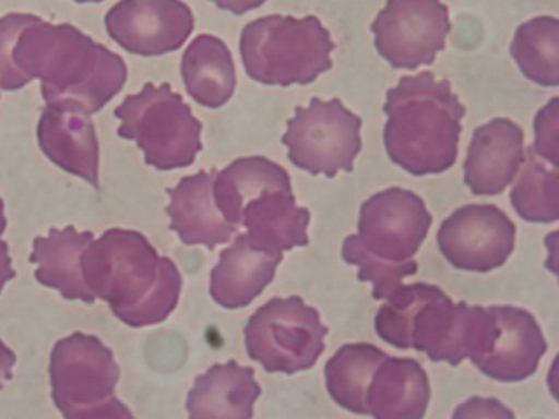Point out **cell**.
I'll list each match as a JSON object with an SVG mask.
<instances>
[{"label": "cell", "instance_id": "603a6c76", "mask_svg": "<svg viewBox=\"0 0 559 419\" xmlns=\"http://www.w3.org/2000/svg\"><path fill=\"white\" fill-rule=\"evenodd\" d=\"M181 76L189 96L204 108H222L236 91L233 55L217 36L200 35L189 44L182 55Z\"/></svg>", "mask_w": 559, "mask_h": 419}, {"label": "cell", "instance_id": "3957f363", "mask_svg": "<svg viewBox=\"0 0 559 419\" xmlns=\"http://www.w3.org/2000/svg\"><path fill=\"white\" fill-rule=\"evenodd\" d=\"M383 144L391 163L413 177L448 172L459 156L466 116L448 80L432 72L402 76L386 91Z\"/></svg>", "mask_w": 559, "mask_h": 419}, {"label": "cell", "instance_id": "6da1fadb", "mask_svg": "<svg viewBox=\"0 0 559 419\" xmlns=\"http://www.w3.org/2000/svg\"><path fill=\"white\" fill-rule=\"evenodd\" d=\"M13 60L22 74L41 80L46 105L91 116L123 89L128 69L120 55L71 24L38 21L17 38Z\"/></svg>", "mask_w": 559, "mask_h": 419}, {"label": "cell", "instance_id": "ba28073f", "mask_svg": "<svg viewBox=\"0 0 559 419\" xmlns=\"http://www.w3.org/2000/svg\"><path fill=\"white\" fill-rule=\"evenodd\" d=\"M329 330L301 297L273 298L245 326L247 355L269 374L310 370L324 351Z\"/></svg>", "mask_w": 559, "mask_h": 419}, {"label": "cell", "instance_id": "7402d4cb", "mask_svg": "<svg viewBox=\"0 0 559 419\" xmlns=\"http://www.w3.org/2000/svg\"><path fill=\"white\" fill-rule=\"evenodd\" d=\"M309 210L296 205L292 191L265 192L245 205L240 218L255 247L276 253L309 246Z\"/></svg>", "mask_w": 559, "mask_h": 419}, {"label": "cell", "instance_id": "4316f807", "mask_svg": "<svg viewBox=\"0 0 559 419\" xmlns=\"http://www.w3.org/2000/svg\"><path fill=\"white\" fill-rule=\"evenodd\" d=\"M524 169L511 191V206L530 224H554L559 218V172L540 161L532 147L525 152Z\"/></svg>", "mask_w": 559, "mask_h": 419}, {"label": "cell", "instance_id": "7c38bea8", "mask_svg": "<svg viewBox=\"0 0 559 419\" xmlns=\"http://www.w3.org/2000/svg\"><path fill=\"white\" fill-rule=\"evenodd\" d=\"M516 225L495 205L459 207L438 229V250L452 267L489 273L513 254Z\"/></svg>", "mask_w": 559, "mask_h": 419}, {"label": "cell", "instance_id": "e575fe53", "mask_svg": "<svg viewBox=\"0 0 559 419\" xmlns=\"http://www.w3.org/2000/svg\"><path fill=\"white\" fill-rule=\"evenodd\" d=\"M76 3H98L104 2V0H74Z\"/></svg>", "mask_w": 559, "mask_h": 419}, {"label": "cell", "instance_id": "8992f818", "mask_svg": "<svg viewBox=\"0 0 559 419\" xmlns=\"http://www.w3.org/2000/svg\"><path fill=\"white\" fill-rule=\"evenodd\" d=\"M115 118L122 122L117 134L136 142L145 164L160 172L192 166L203 151V125L169 83H147L115 109Z\"/></svg>", "mask_w": 559, "mask_h": 419}, {"label": "cell", "instance_id": "8fae6325", "mask_svg": "<svg viewBox=\"0 0 559 419\" xmlns=\"http://www.w3.org/2000/svg\"><path fill=\"white\" fill-rule=\"evenodd\" d=\"M452 31L441 0H386L371 24L374 46L391 68L415 71L435 63Z\"/></svg>", "mask_w": 559, "mask_h": 419}, {"label": "cell", "instance_id": "ac0fdd59", "mask_svg": "<svg viewBox=\"0 0 559 419\" xmlns=\"http://www.w3.org/2000/svg\"><path fill=\"white\" fill-rule=\"evenodd\" d=\"M217 169L181 178L174 189H167L170 196L166 213L170 217L169 228L180 236L185 246H204L214 250L229 242L237 232V226L228 224L217 210L212 195Z\"/></svg>", "mask_w": 559, "mask_h": 419}, {"label": "cell", "instance_id": "d4e9b609", "mask_svg": "<svg viewBox=\"0 0 559 419\" xmlns=\"http://www.w3.org/2000/svg\"><path fill=\"white\" fill-rule=\"evenodd\" d=\"M389 355L371 344H346L324 367L329 396L342 409L368 415L367 388L376 368Z\"/></svg>", "mask_w": 559, "mask_h": 419}, {"label": "cell", "instance_id": "ffe728a7", "mask_svg": "<svg viewBox=\"0 0 559 419\" xmlns=\"http://www.w3.org/2000/svg\"><path fill=\"white\" fill-rule=\"evenodd\" d=\"M93 240V232H79L72 225L64 229L50 228L49 236L36 237L28 258L32 264L38 265L35 279L60 291L64 300L94 304L95 297L87 289L82 272L83 253Z\"/></svg>", "mask_w": 559, "mask_h": 419}, {"label": "cell", "instance_id": "9a60e30c", "mask_svg": "<svg viewBox=\"0 0 559 419\" xmlns=\"http://www.w3.org/2000/svg\"><path fill=\"white\" fill-rule=\"evenodd\" d=\"M524 130L513 120L492 119L474 130L463 170L474 195H499L513 183L525 158Z\"/></svg>", "mask_w": 559, "mask_h": 419}, {"label": "cell", "instance_id": "5b68a950", "mask_svg": "<svg viewBox=\"0 0 559 419\" xmlns=\"http://www.w3.org/2000/svg\"><path fill=\"white\" fill-rule=\"evenodd\" d=\"M247 75L265 86H307L332 69L331 33L316 16L259 17L245 25L239 43Z\"/></svg>", "mask_w": 559, "mask_h": 419}, {"label": "cell", "instance_id": "4fadbf2b", "mask_svg": "<svg viewBox=\"0 0 559 419\" xmlns=\"http://www.w3.org/2000/svg\"><path fill=\"white\" fill-rule=\"evenodd\" d=\"M105 27L128 53L160 57L185 46L195 17L181 0H120L106 14Z\"/></svg>", "mask_w": 559, "mask_h": 419}, {"label": "cell", "instance_id": "e0dca14e", "mask_svg": "<svg viewBox=\"0 0 559 419\" xmlns=\"http://www.w3.org/2000/svg\"><path fill=\"white\" fill-rule=\"evenodd\" d=\"M283 259V253L255 247L247 235L237 236L212 268V300L228 311L247 308L273 283Z\"/></svg>", "mask_w": 559, "mask_h": 419}, {"label": "cell", "instance_id": "2e32d148", "mask_svg": "<svg viewBox=\"0 0 559 419\" xmlns=\"http://www.w3.org/2000/svg\"><path fill=\"white\" fill-rule=\"evenodd\" d=\"M36 133L39 148L55 166L98 189L100 147L90 116L46 105Z\"/></svg>", "mask_w": 559, "mask_h": 419}, {"label": "cell", "instance_id": "277c9868", "mask_svg": "<svg viewBox=\"0 0 559 419\" xmlns=\"http://www.w3.org/2000/svg\"><path fill=\"white\" fill-rule=\"evenodd\" d=\"M374 319L380 340L459 367L467 357L474 306L454 302L432 284L397 287Z\"/></svg>", "mask_w": 559, "mask_h": 419}, {"label": "cell", "instance_id": "52a82bcc", "mask_svg": "<svg viewBox=\"0 0 559 419\" xmlns=\"http://www.w3.org/2000/svg\"><path fill=\"white\" fill-rule=\"evenodd\" d=\"M50 385L57 409L68 419L133 418L116 398L120 368L108 346L95 335L61 338L50 355Z\"/></svg>", "mask_w": 559, "mask_h": 419}, {"label": "cell", "instance_id": "d6a6232c", "mask_svg": "<svg viewBox=\"0 0 559 419\" xmlns=\"http://www.w3.org/2000/svg\"><path fill=\"white\" fill-rule=\"evenodd\" d=\"M16 278V272L11 267L9 243L0 239V294L9 280Z\"/></svg>", "mask_w": 559, "mask_h": 419}, {"label": "cell", "instance_id": "44dd1931", "mask_svg": "<svg viewBox=\"0 0 559 419\" xmlns=\"http://www.w3.org/2000/svg\"><path fill=\"white\" fill-rule=\"evenodd\" d=\"M430 382L418 360L386 357L367 388L368 415L376 419H423Z\"/></svg>", "mask_w": 559, "mask_h": 419}, {"label": "cell", "instance_id": "836d02e7", "mask_svg": "<svg viewBox=\"0 0 559 419\" xmlns=\"http://www.w3.org/2000/svg\"><path fill=\"white\" fill-rule=\"evenodd\" d=\"M7 229V218L5 214H3V202L2 199H0V236L5 232Z\"/></svg>", "mask_w": 559, "mask_h": 419}, {"label": "cell", "instance_id": "83f0119b", "mask_svg": "<svg viewBox=\"0 0 559 419\" xmlns=\"http://www.w3.org/2000/svg\"><path fill=\"white\" fill-rule=\"evenodd\" d=\"M342 256L346 264L359 267L361 283H371L374 286L372 289L374 300H386L401 286L402 279L418 272V262L411 261V259L393 262L376 256L361 243L359 236L346 237L343 242Z\"/></svg>", "mask_w": 559, "mask_h": 419}, {"label": "cell", "instance_id": "5bb4252c", "mask_svg": "<svg viewBox=\"0 0 559 419\" xmlns=\"http://www.w3.org/2000/svg\"><path fill=\"white\" fill-rule=\"evenodd\" d=\"M421 196L401 188L372 195L360 207L361 243L386 261H408L418 253L432 226Z\"/></svg>", "mask_w": 559, "mask_h": 419}, {"label": "cell", "instance_id": "30bf717a", "mask_svg": "<svg viewBox=\"0 0 559 419\" xmlns=\"http://www.w3.org/2000/svg\"><path fill=\"white\" fill-rule=\"evenodd\" d=\"M361 119L340 98L313 97L307 108L296 107L287 120L283 144L290 163L313 177L353 172L354 159L361 151Z\"/></svg>", "mask_w": 559, "mask_h": 419}, {"label": "cell", "instance_id": "f1b7e54d", "mask_svg": "<svg viewBox=\"0 0 559 419\" xmlns=\"http://www.w3.org/2000/svg\"><path fill=\"white\" fill-rule=\"evenodd\" d=\"M41 21L33 14L10 13L0 17V89L17 91L32 82L22 74L13 60L14 46L21 33Z\"/></svg>", "mask_w": 559, "mask_h": 419}, {"label": "cell", "instance_id": "cb8c5ba5", "mask_svg": "<svg viewBox=\"0 0 559 419\" xmlns=\"http://www.w3.org/2000/svg\"><path fill=\"white\" fill-rule=\"evenodd\" d=\"M292 191L290 175L264 156H247L215 173L212 195L228 224L240 226L245 205L265 192Z\"/></svg>", "mask_w": 559, "mask_h": 419}, {"label": "cell", "instance_id": "484cf974", "mask_svg": "<svg viewBox=\"0 0 559 419\" xmlns=\"http://www.w3.org/2000/svg\"><path fill=\"white\" fill-rule=\"evenodd\" d=\"M511 57L530 82L543 87L559 85V21L533 17L519 25L510 47Z\"/></svg>", "mask_w": 559, "mask_h": 419}, {"label": "cell", "instance_id": "9c48e42d", "mask_svg": "<svg viewBox=\"0 0 559 419\" xmlns=\"http://www.w3.org/2000/svg\"><path fill=\"white\" fill-rule=\"evenodd\" d=\"M549 345L538 322L514 306H474L467 357L485 376L521 382L538 371Z\"/></svg>", "mask_w": 559, "mask_h": 419}, {"label": "cell", "instance_id": "d6986e66", "mask_svg": "<svg viewBox=\"0 0 559 419\" xmlns=\"http://www.w3.org/2000/svg\"><path fill=\"white\" fill-rule=\"evenodd\" d=\"M261 395L253 368L229 360L225 366L214 363L195 379L186 409L190 419H250Z\"/></svg>", "mask_w": 559, "mask_h": 419}, {"label": "cell", "instance_id": "7a4b0ae2", "mask_svg": "<svg viewBox=\"0 0 559 419\" xmlns=\"http://www.w3.org/2000/svg\"><path fill=\"white\" fill-rule=\"evenodd\" d=\"M83 278L95 298L108 302L130 327L169 319L180 301L182 278L170 258H160L147 237L131 229H108L82 258Z\"/></svg>", "mask_w": 559, "mask_h": 419}, {"label": "cell", "instance_id": "4dcf8cb0", "mask_svg": "<svg viewBox=\"0 0 559 419\" xmlns=\"http://www.w3.org/2000/svg\"><path fill=\"white\" fill-rule=\"evenodd\" d=\"M221 10L229 11L233 14H245L248 11L261 9L266 0H211Z\"/></svg>", "mask_w": 559, "mask_h": 419}, {"label": "cell", "instance_id": "1f68e13d", "mask_svg": "<svg viewBox=\"0 0 559 419\" xmlns=\"http://www.w3.org/2000/svg\"><path fill=\"white\" fill-rule=\"evenodd\" d=\"M16 366V355L0 340V388L3 387L7 381L13 379V367Z\"/></svg>", "mask_w": 559, "mask_h": 419}, {"label": "cell", "instance_id": "f546056e", "mask_svg": "<svg viewBox=\"0 0 559 419\" xmlns=\"http://www.w3.org/2000/svg\"><path fill=\"white\" fill-rule=\"evenodd\" d=\"M559 98L554 97L540 108L535 118V145L533 152L554 167H559Z\"/></svg>", "mask_w": 559, "mask_h": 419}]
</instances>
